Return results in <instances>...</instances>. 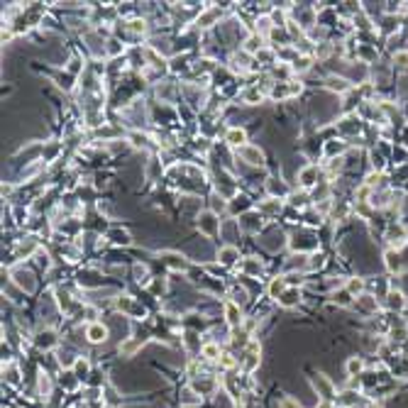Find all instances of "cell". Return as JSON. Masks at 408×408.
Returning a JSON list of instances; mask_svg holds the SVG:
<instances>
[{
  "mask_svg": "<svg viewBox=\"0 0 408 408\" xmlns=\"http://www.w3.org/2000/svg\"><path fill=\"white\" fill-rule=\"evenodd\" d=\"M86 335H88L91 342H103V340L108 337V330H105L100 323H93V325H88V333Z\"/></svg>",
  "mask_w": 408,
  "mask_h": 408,
  "instance_id": "6da1fadb",
  "label": "cell"
},
{
  "mask_svg": "<svg viewBox=\"0 0 408 408\" xmlns=\"http://www.w3.org/2000/svg\"><path fill=\"white\" fill-rule=\"evenodd\" d=\"M240 154L244 157V159H247V162H249V164H259V167L264 164V157H261L259 149H254V147H242Z\"/></svg>",
  "mask_w": 408,
  "mask_h": 408,
  "instance_id": "7a4b0ae2",
  "label": "cell"
},
{
  "mask_svg": "<svg viewBox=\"0 0 408 408\" xmlns=\"http://www.w3.org/2000/svg\"><path fill=\"white\" fill-rule=\"evenodd\" d=\"M225 311H227V323H230V325H240V311H237L235 303H227Z\"/></svg>",
  "mask_w": 408,
  "mask_h": 408,
  "instance_id": "3957f363",
  "label": "cell"
},
{
  "mask_svg": "<svg viewBox=\"0 0 408 408\" xmlns=\"http://www.w3.org/2000/svg\"><path fill=\"white\" fill-rule=\"evenodd\" d=\"M316 174H318L316 167L303 169V171H301V181H303V186H313V184H316V181H313V179H316Z\"/></svg>",
  "mask_w": 408,
  "mask_h": 408,
  "instance_id": "277c9868",
  "label": "cell"
},
{
  "mask_svg": "<svg viewBox=\"0 0 408 408\" xmlns=\"http://www.w3.org/2000/svg\"><path fill=\"white\" fill-rule=\"evenodd\" d=\"M386 266H389V271H398L401 269V261H398V254L391 249V252H386Z\"/></svg>",
  "mask_w": 408,
  "mask_h": 408,
  "instance_id": "5b68a950",
  "label": "cell"
},
{
  "mask_svg": "<svg viewBox=\"0 0 408 408\" xmlns=\"http://www.w3.org/2000/svg\"><path fill=\"white\" fill-rule=\"evenodd\" d=\"M362 367H364V362H362V359H357V357H352V359L347 362V374H350V376H354V374H359V371H362Z\"/></svg>",
  "mask_w": 408,
  "mask_h": 408,
  "instance_id": "8992f818",
  "label": "cell"
},
{
  "mask_svg": "<svg viewBox=\"0 0 408 408\" xmlns=\"http://www.w3.org/2000/svg\"><path fill=\"white\" fill-rule=\"evenodd\" d=\"M203 357L205 359H218L220 357V347L218 345H203Z\"/></svg>",
  "mask_w": 408,
  "mask_h": 408,
  "instance_id": "52a82bcc",
  "label": "cell"
},
{
  "mask_svg": "<svg viewBox=\"0 0 408 408\" xmlns=\"http://www.w3.org/2000/svg\"><path fill=\"white\" fill-rule=\"evenodd\" d=\"M49 391H52V381H49L47 374H42V376H39V393H42V396H49Z\"/></svg>",
  "mask_w": 408,
  "mask_h": 408,
  "instance_id": "ba28073f",
  "label": "cell"
},
{
  "mask_svg": "<svg viewBox=\"0 0 408 408\" xmlns=\"http://www.w3.org/2000/svg\"><path fill=\"white\" fill-rule=\"evenodd\" d=\"M227 142H230V145H242V142H244V132L242 130H230L227 132Z\"/></svg>",
  "mask_w": 408,
  "mask_h": 408,
  "instance_id": "9c48e42d",
  "label": "cell"
},
{
  "mask_svg": "<svg viewBox=\"0 0 408 408\" xmlns=\"http://www.w3.org/2000/svg\"><path fill=\"white\" fill-rule=\"evenodd\" d=\"M201 227H203L205 232H215V230H218V223H215L213 215H205L203 220H201Z\"/></svg>",
  "mask_w": 408,
  "mask_h": 408,
  "instance_id": "30bf717a",
  "label": "cell"
},
{
  "mask_svg": "<svg viewBox=\"0 0 408 408\" xmlns=\"http://www.w3.org/2000/svg\"><path fill=\"white\" fill-rule=\"evenodd\" d=\"M74 371H76V376H86L88 374V362L86 359H76V364H74Z\"/></svg>",
  "mask_w": 408,
  "mask_h": 408,
  "instance_id": "8fae6325",
  "label": "cell"
},
{
  "mask_svg": "<svg viewBox=\"0 0 408 408\" xmlns=\"http://www.w3.org/2000/svg\"><path fill=\"white\" fill-rule=\"evenodd\" d=\"M298 303V291H289L281 296V306H296Z\"/></svg>",
  "mask_w": 408,
  "mask_h": 408,
  "instance_id": "7c38bea8",
  "label": "cell"
},
{
  "mask_svg": "<svg viewBox=\"0 0 408 408\" xmlns=\"http://www.w3.org/2000/svg\"><path fill=\"white\" fill-rule=\"evenodd\" d=\"M235 257H237L235 249H223V252H220V261H223V264H232Z\"/></svg>",
  "mask_w": 408,
  "mask_h": 408,
  "instance_id": "4fadbf2b",
  "label": "cell"
},
{
  "mask_svg": "<svg viewBox=\"0 0 408 408\" xmlns=\"http://www.w3.org/2000/svg\"><path fill=\"white\" fill-rule=\"evenodd\" d=\"M389 306L391 308H401L403 306V296L401 294H389Z\"/></svg>",
  "mask_w": 408,
  "mask_h": 408,
  "instance_id": "5bb4252c",
  "label": "cell"
},
{
  "mask_svg": "<svg viewBox=\"0 0 408 408\" xmlns=\"http://www.w3.org/2000/svg\"><path fill=\"white\" fill-rule=\"evenodd\" d=\"M134 350H137V340H130V342L120 345V352H122V354H132Z\"/></svg>",
  "mask_w": 408,
  "mask_h": 408,
  "instance_id": "9a60e30c",
  "label": "cell"
},
{
  "mask_svg": "<svg viewBox=\"0 0 408 408\" xmlns=\"http://www.w3.org/2000/svg\"><path fill=\"white\" fill-rule=\"evenodd\" d=\"M18 376H20V374H18V369H15V367H10V369H8V381H10V384H18Z\"/></svg>",
  "mask_w": 408,
  "mask_h": 408,
  "instance_id": "2e32d148",
  "label": "cell"
},
{
  "mask_svg": "<svg viewBox=\"0 0 408 408\" xmlns=\"http://www.w3.org/2000/svg\"><path fill=\"white\" fill-rule=\"evenodd\" d=\"M316 408H330V406H328V403H320V406H316Z\"/></svg>",
  "mask_w": 408,
  "mask_h": 408,
  "instance_id": "e0dca14e",
  "label": "cell"
}]
</instances>
